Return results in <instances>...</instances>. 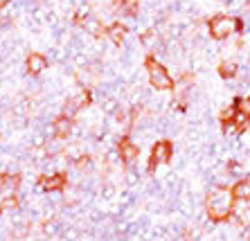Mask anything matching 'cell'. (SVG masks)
I'll return each instance as SVG.
<instances>
[{"instance_id": "obj_5", "label": "cell", "mask_w": 250, "mask_h": 241, "mask_svg": "<svg viewBox=\"0 0 250 241\" xmlns=\"http://www.w3.org/2000/svg\"><path fill=\"white\" fill-rule=\"evenodd\" d=\"M65 182H68V176L63 171H47L39 178V189L41 192H47V194H57V192H63Z\"/></svg>"}, {"instance_id": "obj_12", "label": "cell", "mask_w": 250, "mask_h": 241, "mask_svg": "<svg viewBox=\"0 0 250 241\" xmlns=\"http://www.w3.org/2000/svg\"><path fill=\"white\" fill-rule=\"evenodd\" d=\"M219 75H221L223 81H232L239 75V63L237 61H221L219 63Z\"/></svg>"}, {"instance_id": "obj_16", "label": "cell", "mask_w": 250, "mask_h": 241, "mask_svg": "<svg viewBox=\"0 0 250 241\" xmlns=\"http://www.w3.org/2000/svg\"><path fill=\"white\" fill-rule=\"evenodd\" d=\"M9 2H12V0H0V9H2V7H7Z\"/></svg>"}, {"instance_id": "obj_8", "label": "cell", "mask_w": 250, "mask_h": 241, "mask_svg": "<svg viewBox=\"0 0 250 241\" xmlns=\"http://www.w3.org/2000/svg\"><path fill=\"white\" fill-rule=\"evenodd\" d=\"M47 65H50V59L41 52H29L27 59H25V68H27L29 75H34V77L41 75V72H45Z\"/></svg>"}, {"instance_id": "obj_18", "label": "cell", "mask_w": 250, "mask_h": 241, "mask_svg": "<svg viewBox=\"0 0 250 241\" xmlns=\"http://www.w3.org/2000/svg\"><path fill=\"white\" fill-rule=\"evenodd\" d=\"M246 2H248V5H250V0H246Z\"/></svg>"}, {"instance_id": "obj_11", "label": "cell", "mask_w": 250, "mask_h": 241, "mask_svg": "<svg viewBox=\"0 0 250 241\" xmlns=\"http://www.w3.org/2000/svg\"><path fill=\"white\" fill-rule=\"evenodd\" d=\"M232 196L234 201H250V178H241L232 185Z\"/></svg>"}, {"instance_id": "obj_3", "label": "cell", "mask_w": 250, "mask_h": 241, "mask_svg": "<svg viewBox=\"0 0 250 241\" xmlns=\"http://www.w3.org/2000/svg\"><path fill=\"white\" fill-rule=\"evenodd\" d=\"M208 32L214 41H226L228 36L234 34V18L226 16V14H219V16H212L208 20Z\"/></svg>"}, {"instance_id": "obj_9", "label": "cell", "mask_w": 250, "mask_h": 241, "mask_svg": "<svg viewBox=\"0 0 250 241\" xmlns=\"http://www.w3.org/2000/svg\"><path fill=\"white\" fill-rule=\"evenodd\" d=\"M21 189V176L18 174H2L0 176V192H2V199L5 196H16V192Z\"/></svg>"}, {"instance_id": "obj_6", "label": "cell", "mask_w": 250, "mask_h": 241, "mask_svg": "<svg viewBox=\"0 0 250 241\" xmlns=\"http://www.w3.org/2000/svg\"><path fill=\"white\" fill-rule=\"evenodd\" d=\"M117 156H120V162H122V165L131 167V165H135L140 158V147L128 136H122L117 140Z\"/></svg>"}, {"instance_id": "obj_1", "label": "cell", "mask_w": 250, "mask_h": 241, "mask_svg": "<svg viewBox=\"0 0 250 241\" xmlns=\"http://www.w3.org/2000/svg\"><path fill=\"white\" fill-rule=\"evenodd\" d=\"M232 207H234V196L230 187H214L208 192L205 196V217L212 223H223L232 217Z\"/></svg>"}, {"instance_id": "obj_13", "label": "cell", "mask_w": 250, "mask_h": 241, "mask_svg": "<svg viewBox=\"0 0 250 241\" xmlns=\"http://www.w3.org/2000/svg\"><path fill=\"white\" fill-rule=\"evenodd\" d=\"M106 30H108V27H104V23H102L99 18H95V16L86 23V32L93 36V39H102V36H106Z\"/></svg>"}, {"instance_id": "obj_4", "label": "cell", "mask_w": 250, "mask_h": 241, "mask_svg": "<svg viewBox=\"0 0 250 241\" xmlns=\"http://www.w3.org/2000/svg\"><path fill=\"white\" fill-rule=\"evenodd\" d=\"M174 158V144L169 140H158L151 147V156H149V165H146V171H156L160 165H167L169 160Z\"/></svg>"}, {"instance_id": "obj_14", "label": "cell", "mask_w": 250, "mask_h": 241, "mask_svg": "<svg viewBox=\"0 0 250 241\" xmlns=\"http://www.w3.org/2000/svg\"><path fill=\"white\" fill-rule=\"evenodd\" d=\"M18 205H21L18 196H5V199H2V203H0V214H7V212H16Z\"/></svg>"}, {"instance_id": "obj_7", "label": "cell", "mask_w": 250, "mask_h": 241, "mask_svg": "<svg viewBox=\"0 0 250 241\" xmlns=\"http://www.w3.org/2000/svg\"><path fill=\"white\" fill-rule=\"evenodd\" d=\"M72 129H75V118H68V115H57L52 120V136L54 140H65V138L72 136Z\"/></svg>"}, {"instance_id": "obj_15", "label": "cell", "mask_w": 250, "mask_h": 241, "mask_svg": "<svg viewBox=\"0 0 250 241\" xmlns=\"http://www.w3.org/2000/svg\"><path fill=\"white\" fill-rule=\"evenodd\" d=\"M234 108H237V113H241V115L250 118V95L237 97V100H234Z\"/></svg>"}, {"instance_id": "obj_10", "label": "cell", "mask_w": 250, "mask_h": 241, "mask_svg": "<svg viewBox=\"0 0 250 241\" xmlns=\"http://www.w3.org/2000/svg\"><path fill=\"white\" fill-rule=\"evenodd\" d=\"M126 34H128V27L122 23V20H115V23L108 25V30H106V36L111 39L113 45L122 47L124 41H126Z\"/></svg>"}, {"instance_id": "obj_17", "label": "cell", "mask_w": 250, "mask_h": 241, "mask_svg": "<svg viewBox=\"0 0 250 241\" xmlns=\"http://www.w3.org/2000/svg\"><path fill=\"white\" fill-rule=\"evenodd\" d=\"M122 2H124V5H126V2H133V0H122Z\"/></svg>"}, {"instance_id": "obj_2", "label": "cell", "mask_w": 250, "mask_h": 241, "mask_svg": "<svg viewBox=\"0 0 250 241\" xmlns=\"http://www.w3.org/2000/svg\"><path fill=\"white\" fill-rule=\"evenodd\" d=\"M145 65H146V75H149V83H151L153 90L163 93V90H174L176 88L174 77L169 75V70L156 59V57H153V54H149V57H146Z\"/></svg>"}]
</instances>
